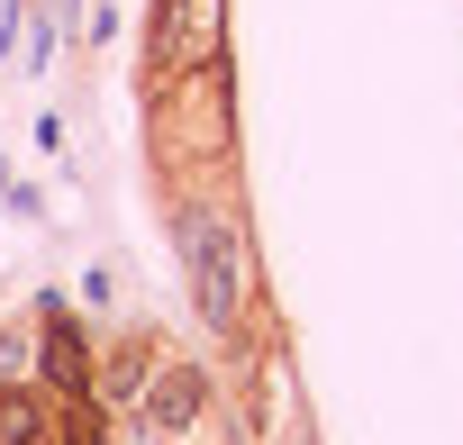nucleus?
Segmentation results:
<instances>
[{"label": "nucleus", "mask_w": 463, "mask_h": 445, "mask_svg": "<svg viewBox=\"0 0 463 445\" xmlns=\"http://www.w3.org/2000/svg\"><path fill=\"white\" fill-rule=\"evenodd\" d=\"M173 237H182V273H191V309L209 318V336L237 346L264 309V273H255V237H246V209L237 200H209L191 191L182 218H173Z\"/></svg>", "instance_id": "nucleus-1"}, {"label": "nucleus", "mask_w": 463, "mask_h": 445, "mask_svg": "<svg viewBox=\"0 0 463 445\" xmlns=\"http://www.w3.org/2000/svg\"><path fill=\"white\" fill-rule=\"evenodd\" d=\"M155 164H164L182 191H200L209 164H227V73H218V64L173 73V82L155 91Z\"/></svg>", "instance_id": "nucleus-2"}, {"label": "nucleus", "mask_w": 463, "mask_h": 445, "mask_svg": "<svg viewBox=\"0 0 463 445\" xmlns=\"http://www.w3.org/2000/svg\"><path fill=\"white\" fill-rule=\"evenodd\" d=\"M227 46V0H155V28H146V64L173 82V73H200L218 64Z\"/></svg>", "instance_id": "nucleus-3"}, {"label": "nucleus", "mask_w": 463, "mask_h": 445, "mask_svg": "<svg viewBox=\"0 0 463 445\" xmlns=\"http://www.w3.org/2000/svg\"><path fill=\"white\" fill-rule=\"evenodd\" d=\"M200 418H209V364L200 355H164L155 382H146V400H137V427L164 436V445H182Z\"/></svg>", "instance_id": "nucleus-4"}, {"label": "nucleus", "mask_w": 463, "mask_h": 445, "mask_svg": "<svg viewBox=\"0 0 463 445\" xmlns=\"http://www.w3.org/2000/svg\"><path fill=\"white\" fill-rule=\"evenodd\" d=\"M155 364H164V346H155L146 327H128L118 346H100V355H91V409H100V418H137Z\"/></svg>", "instance_id": "nucleus-5"}, {"label": "nucleus", "mask_w": 463, "mask_h": 445, "mask_svg": "<svg viewBox=\"0 0 463 445\" xmlns=\"http://www.w3.org/2000/svg\"><path fill=\"white\" fill-rule=\"evenodd\" d=\"M37 382H46V400H91V336L64 300H46V318H37Z\"/></svg>", "instance_id": "nucleus-6"}, {"label": "nucleus", "mask_w": 463, "mask_h": 445, "mask_svg": "<svg viewBox=\"0 0 463 445\" xmlns=\"http://www.w3.org/2000/svg\"><path fill=\"white\" fill-rule=\"evenodd\" d=\"M0 445H55V400L37 382H0Z\"/></svg>", "instance_id": "nucleus-7"}, {"label": "nucleus", "mask_w": 463, "mask_h": 445, "mask_svg": "<svg viewBox=\"0 0 463 445\" xmlns=\"http://www.w3.org/2000/svg\"><path fill=\"white\" fill-rule=\"evenodd\" d=\"M55 445H109V418L91 400H55Z\"/></svg>", "instance_id": "nucleus-8"}, {"label": "nucleus", "mask_w": 463, "mask_h": 445, "mask_svg": "<svg viewBox=\"0 0 463 445\" xmlns=\"http://www.w3.org/2000/svg\"><path fill=\"white\" fill-rule=\"evenodd\" d=\"M264 445H273V436H264ZM282 445H300V436H282Z\"/></svg>", "instance_id": "nucleus-9"}]
</instances>
